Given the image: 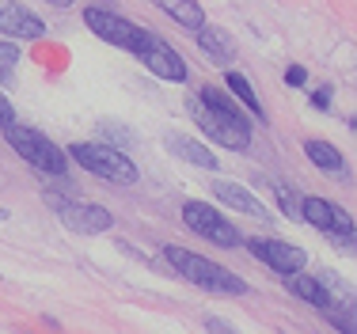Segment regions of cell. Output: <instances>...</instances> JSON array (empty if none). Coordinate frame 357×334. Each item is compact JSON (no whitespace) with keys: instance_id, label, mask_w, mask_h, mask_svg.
Returning a JSON list of instances; mask_svg holds the SVG:
<instances>
[{"instance_id":"obj_16","label":"cell","mask_w":357,"mask_h":334,"mask_svg":"<svg viewBox=\"0 0 357 334\" xmlns=\"http://www.w3.org/2000/svg\"><path fill=\"white\" fill-rule=\"evenodd\" d=\"M156 8H164L167 15L178 23L183 31H198L202 23H206V12H202L198 0H152Z\"/></svg>"},{"instance_id":"obj_20","label":"cell","mask_w":357,"mask_h":334,"mask_svg":"<svg viewBox=\"0 0 357 334\" xmlns=\"http://www.w3.org/2000/svg\"><path fill=\"white\" fill-rule=\"evenodd\" d=\"M270 190L278 194V202H282V213L289 220H301V198H296L293 190H289L285 183H270Z\"/></svg>"},{"instance_id":"obj_18","label":"cell","mask_w":357,"mask_h":334,"mask_svg":"<svg viewBox=\"0 0 357 334\" xmlns=\"http://www.w3.org/2000/svg\"><path fill=\"white\" fill-rule=\"evenodd\" d=\"M225 84H228V88H232V96L240 99L243 107H248L251 114L259 118V122H262V118H266V110H262V99L255 96V88H251V80H248V76H240V73H228V76H225Z\"/></svg>"},{"instance_id":"obj_12","label":"cell","mask_w":357,"mask_h":334,"mask_svg":"<svg viewBox=\"0 0 357 334\" xmlns=\"http://www.w3.org/2000/svg\"><path fill=\"white\" fill-rule=\"evenodd\" d=\"M213 194L225 205H232V209H240V213H248V217H255V220H270L274 213L266 209L255 194L248 190L243 183H228V179H220V183H213Z\"/></svg>"},{"instance_id":"obj_14","label":"cell","mask_w":357,"mask_h":334,"mask_svg":"<svg viewBox=\"0 0 357 334\" xmlns=\"http://www.w3.org/2000/svg\"><path fill=\"white\" fill-rule=\"evenodd\" d=\"M194 34H198L202 54H206L213 65L225 68L228 61H236V42H232V34H228V31H220V27H206V23H202V27L194 31Z\"/></svg>"},{"instance_id":"obj_4","label":"cell","mask_w":357,"mask_h":334,"mask_svg":"<svg viewBox=\"0 0 357 334\" xmlns=\"http://www.w3.org/2000/svg\"><path fill=\"white\" fill-rule=\"evenodd\" d=\"M69 156L80 164L84 171H91V175L107 179V183H137V164H133L130 156H126L122 149H114V144H96V141H76L69 144Z\"/></svg>"},{"instance_id":"obj_3","label":"cell","mask_w":357,"mask_h":334,"mask_svg":"<svg viewBox=\"0 0 357 334\" xmlns=\"http://www.w3.org/2000/svg\"><path fill=\"white\" fill-rule=\"evenodd\" d=\"M0 133L8 137L12 152H20V160H27L31 167L46 171V175H54V179H65V171H69V152H61L46 133L31 130V126H20V122L4 126Z\"/></svg>"},{"instance_id":"obj_21","label":"cell","mask_w":357,"mask_h":334,"mask_svg":"<svg viewBox=\"0 0 357 334\" xmlns=\"http://www.w3.org/2000/svg\"><path fill=\"white\" fill-rule=\"evenodd\" d=\"M15 65H20V46L15 42H0V84L12 80Z\"/></svg>"},{"instance_id":"obj_17","label":"cell","mask_w":357,"mask_h":334,"mask_svg":"<svg viewBox=\"0 0 357 334\" xmlns=\"http://www.w3.org/2000/svg\"><path fill=\"white\" fill-rule=\"evenodd\" d=\"M304 156H308L319 171H331V175H335V171H342V152H338L335 144H327V141L308 137V141H304Z\"/></svg>"},{"instance_id":"obj_24","label":"cell","mask_w":357,"mask_h":334,"mask_svg":"<svg viewBox=\"0 0 357 334\" xmlns=\"http://www.w3.org/2000/svg\"><path fill=\"white\" fill-rule=\"evenodd\" d=\"M304 80H308V73H304V68L301 65H293V68H285V84H289V88H301V84Z\"/></svg>"},{"instance_id":"obj_19","label":"cell","mask_w":357,"mask_h":334,"mask_svg":"<svg viewBox=\"0 0 357 334\" xmlns=\"http://www.w3.org/2000/svg\"><path fill=\"white\" fill-rule=\"evenodd\" d=\"M327 319H331V327H338V334H357V323H354V308H350V301L327 308Z\"/></svg>"},{"instance_id":"obj_15","label":"cell","mask_w":357,"mask_h":334,"mask_svg":"<svg viewBox=\"0 0 357 334\" xmlns=\"http://www.w3.org/2000/svg\"><path fill=\"white\" fill-rule=\"evenodd\" d=\"M167 149H172L178 160L194 164V167H206V171H217V167H220V160L213 156V152H209L206 144L190 141V137H178V133H172V137H167Z\"/></svg>"},{"instance_id":"obj_5","label":"cell","mask_w":357,"mask_h":334,"mask_svg":"<svg viewBox=\"0 0 357 334\" xmlns=\"http://www.w3.org/2000/svg\"><path fill=\"white\" fill-rule=\"evenodd\" d=\"M46 202H50V209L57 213V220L76 236H99V232H110V225H114V217H110L103 205L76 202V198H57V194H46Z\"/></svg>"},{"instance_id":"obj_13","label":"cell","mask_w":357,"mask_h":334,"mask_svg":"<svg viewBox=\"0 0 357 334\" xmlns=\"http://www.w3.org/2000/svg\"><path fill=\"white\" fill-rule=\"evenodd\" d=\"M282 278H285V289H289V293H293V296H301L304 304H316L319 312H327V308L335 304V296H331L327 281L312 278V273H301V270L282 273Z\"/></svg>"},{"instance_id":"obj_1","label":"cell","mask_w":357,"mask_h":334,"mask_svg":"<svg viewBox=\"0 0 357 334\" xmlns=\"http://www.w3.org/2000/svg\"><path fill=\"white\" fill-rule=\"evenodd\" d=\"M164 259L172 262V266L183 273L190 285L206 289V293H217V296H248V293H251V285L240 278V273L217 266V262H209V259H202V255L186 251V247L167 243V247H164Z\"/></svg>"},{"instance_id":"obj_11","label":"cell","mask_w":357,"mask_h":334,"mask_svg":"<svg viewBox=\"0 0 357 334\" xmlns=\"http://www.w3.org/2000/svg\"><path fill=\"white\" fill-rule=\"evenodd\" d=\"M0 34L23 38V42H38V38H46V23L31 8H23L20 0H0Z\"/></svg>"},{"instance_id":"obj_9","label":"cell","mask_w":357,"mask_h":334,"mask_svg":"<svg viewBox=\"0 0 357 334\" xmlns=\"http://www.w3.org/2000/svg\"><path fill=\"white\" fill-rule=\"evenodd\" d=\"M137 61L149 68L152 76H160V80H172V84H183L186 76H190V68H186V61L175 54L172 46H167L164 38H160L156 31H149V38H144Z\"/></svg>"},{"instance_id":"obj_7","label":"cell","mask_w":357,"mask_h":334,"mask_svg":"<svg viewBox=\"0 0 357 334\" xmlns=\"http://www.w3.org/2000/svg\"><path fill=\"white\" fill-rule=\"evenodd\" d=\"M301 220H308L319 232H327L331 243L354 247V220H350V213L338 209V205H331L323 198H301Z\"/></svg>"},{"instance_id":"obj_2","label":"cell","mask_w":357,"mask_h":334,"mask_svg":"<svg viewBox=\"0 0 357 334\" xmlns=\"http://www.w3.org/2000/svg\"><path fill=\"white\" fill-rule=\"evenodd\" d=\"M194 122L202 126V133L213 137V144H225L232 152H243L251 144V122L240 107H209V103L194 99Z\"/></svg>"},{"instance_id":"obj_6","label":"cell","mask_w":357,"mask_h":334,"mask_svg":"<svg viewBox=\"0 0 357 334\" xmlns=\"http://www.w3.org/2000/svg\"><path fill=\"white\" fill-rule=\"evenodd\" d=\"M84 23H88L91 34H99V38L110 42V46L130 50L133 57L141 54L144 38H149V31H144V27H137V23H130V20H122V15H114V12H107V8H88V12H84Z\"/></svg>"},{"instance_id":"obj_27","label":"cell","mask_w":357,"mask_h":334,"mask_svg":"<svg viewBox=\"0 0 357 334\" xmlns=\"http://www.w3.org/2000/svg\"><path fill=\"white\" fill-rule=\"evenodd\" d=\"M0 220H8V209H4V205H0Z\"/></svg>"},{"instance_id":"obj_25","label":"cell","mask_w":357,"mask_h":334,"mask_svg":"<svg viewBox=\"0 0 357 334\" xmlns=\"http://www.w3.org/2000/svg\"><path fill=\"white\" fill-rule=\"evenodd\" d=\"M312 107H316V110H331V88H319L316 96H312Z\"/></svg>"},{"instance_id":"obj_26","label":"cell","mask_w":357,"mask_h":334,"mask_svg":"<svg viewBox=\"0 0 357 334\" xmlns=\"http://www.w3.org/2000/svg\"><path fill=\"white\" fill-rule=\"evenodd\" d=\"M46 4H54V8H73V0H46Z\"/></svg>"},{"instance_id":"obj_22","label":"cell","mask_w":357,"mask_h":334,"mask_svg":"<svg viewBox=\"0 0 357 334\" xmlns=\"http://www.w3.org/2000/svg\"><path fill=\"white\" fill-rule=\"evenodd\" d=\"M206 331H209V334H240V331L232 327V323L220 319V315H206Z\"/></svg>"},{"instance_id":"obj_8","label":"cell","mask_w":357,"mask_h":334,"mask_svg":"<svg viewBox=\"0 0 357 334\" xmlns=\"http://www.w3.org/2000/svg\"><path fill=\"white\" fill-rule=\"evenodd\" d=\"M183 220L194 228L202 239H209V243L217 247H240V228L232 225V220H225L213 205L206 202H183Z\"/></svg>"},{"instance_id":"obj_10","label":"cell","mask_w":357,"mask_h":334,"mask_svg":"<svg viewBox=\"0 0 357 334\" xmlns=\"http://www.w3.org/2000/svg\"><path fill=\"white\" fill-rule=\"evenodd\" d=\"M240 243L248 247V251H251L259 262H266L274 273H293V270H304V266H308V255H304L296 243H285V239L251 236V239H240Z\"/></svg>"},{"instance_id":"obj_23","label":"cell","mask_w":357,"mask_h":334,"mask_svg":"<svg viewBox=\"0 0 357 334\" xmlns=\"http://www.w3.org/2000/svg\"><path fill=\"white\" fill-rule=\"evenodd\" d=\"M12 122H15V107L8 103L4 91H0V130H4V126H12Z\"/></svg>"}]
</instances>
